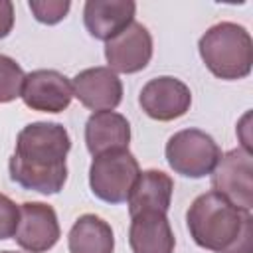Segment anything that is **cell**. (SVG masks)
<instances>
[{
    "label": "cell",
    "mask_w": 253,
    "mask_h": 253,
    "mask_svg": "<svg viewBox=\"0 0 253 253\" xmlns=\"http://www.w3.org/2000/svg\"><path fill=\"white\" fill-rule=\"evenodd\" d=\"M71 138L63 125L38 121L26 125L8 160L12 182L24 190L51 196L63 190L67 180V152Z\"/></svg>",
    "instance_id": "obj_1"
},
{
    "label": "cell",
    "mask_w": 253,
    "mask_h": 253,
    "mask_svg": "<svg viewBox=\"0 0 253 253\" xmlns=\"http://www.w3.org/2000/svg\"><path fill=\"white\" fill-rule=\"evenodd\" d=\"M190 237L213 253H253V215L213 190L200 194L186 211Z\"/></svg>",
    "instance_id": "obj_2"
},
{
    "label": "cell",
    "mask_w": 253,
    "mask_h": 253,
    "mask_svg": "<svg viewBox=\"0 0 253 253\" xmlns=\"http://www.w3.org/2000/svg\"><path fill=\"white\" fill-rule=\"evenodd\" d=\"M198 51L206 67L219 79H245L253 67V40L247 28L235 22H219L204 32Z\"/></svg>",
    "instance_id": "obj_3"
},
{
    "label": "cell",
    "mask_w": 253,
    "mask_h": 253,
    "mask_svg": "<svg viewBox=\"0 0 253 253\" xmlns=\"http://www.w3.org/2000/svg\"><path fill=\"white\" fill-rule=\"evenodd\" d=\"M140 174L138 160L128 148L109 150L93 156L89 166V186L95 198L107 204H123Z\"/></svg>",
    "instance_id": "obj_4"
},
{
    "label": "cell",
    "mask_w": 253,
    "mask_h": 253,
    "mask_svg": "<svg viewBox=\"0 0 253 253\" xmlns=\"http://www.w3.org/2000/svg\"><path fill=\"white\" fill-rule=\"evenodd\" d=\"M168 166L186 178H204L213 172L221 158L219 144L200 128L174 132L164 148Z\"/></svg>",
    "instance_id": "obj_5"
},
{
    "label": "cell",
    "mask_w": 253,
    "mask_h": 253,
    "mask_svg": "<svg viewBox=\"0 0 253 253\" xmlns=\"http://www.w3.org/2000/svg\"><path fill=\"white\" fill-rule=\"evenodd\" d=\"M211 188L239 210L253 208V158L245 148H233L221 154L211 172Z\"/></svg>",
    "instance_id": "obj_6"
},
{
    "label": "cell",
    "mask_w": 253,
    "mask_h": 253,
    "mask_svg": "<svg viewBox=\"0 0 253 253\" xmlns=\"http://www.w3.org/2000/svg\"><path fill=\"white\" fill-rule=\"evenodd\" d=\"M138 105L150 119L168 123L190 111L192 91L184 81L172 75H160L144 83L138 95Z\"/></svg>",
    "instance_id": "obj_7"
},
{
    "label": "cell",
    "mask_w": 253,
    "mask_h": 253,
    "mask_svg": "<svg viewBox=\"0 0 253 253\" xmlns=\"http://www.w3.org/2000/svg\"><path fill=\"white\" fill-rule=\"evenodd\" d=\"M61 229L57 213L49 204L24 202L20 206V221L14 233L16 243L28 253H45L59 241Z\"/></svg>",
    "instance_id": "obj_8"
},
{
    "label": "cell",
    "mask_w": 253,
    "mask_h": 253,
    "mask_svg": "<svg viewBox=\"0 0 253 253\" xmlns=\"http://www.w3.org/2000/svg\"><path fill=\"white\" fill-rule=\"evenodd\" d=\"M20 97L32 111L63 113L73 99V87L57 69H36L24 77Z\"/></svg>",
    "instance_id": "obj_9"
},
{
    "label": "cell",
    "mask_w": 253,
    "mask_h": 253,
    "mask_svg": "<svg viewBox=\"0 0 253 253\" xmlns=\"http://www.w3.org/2000/svg\"><path fill=\"white\" fill-rule=\"evenodd\" d=\"M152 36L146 26L132 22L113 40L105 42V59L115 73H138L152 59Z\"/></svg>",
    "instance_id": "obj_10"
},
{
    "label": "cell",
    "mask_w": 253,
    "mask_h": 253,
    "mask_svg": "<svg viewBox=\"0 0 253 253\" xmlns=\"http://www.w3.org/2000/svg\"><path fill=\"white\" fill-rule=\"evenodd\" d=\"M73 97L89 111H115L123 101V81L109 67H89L79 71L73 81Z\"/></svg>",
    "instance_id": "obj_11"
},
{
    "label": "cell",
    "mask_w": 253,
    "mask_h": 253,
    "mask_svg": "<svg viewBox=\"0 0 253 253\" xmlns=\"http://www.w3.org/2000/svg\"><path fill=\"white\" fill-rule=\"evenodd\" d=\"M134 12L136 4L132 0H87L83 24L95 40L109 42L134 22Z\"/></svg>",
    "instance_id": "obj_12"
},
{
    "label": "cell",
    "mask_w": 253,
    "mask_h": 253,
    "mask_svg": "<svg viewBox=\"0 0 253 253\" xmlns=\"http://www.w3.org/2000/svg\"><path fill=\"white\" fill-rule=\"evenodd\" d=\"M128 245L132 253H174L176 237L168 215L156 210L130 215Z\"/></svg>",
    "instance_id": "obj_13"
},
{
    "label": "cell",
    "mask_w": 253,
    "mask_h": 253,
    "mask_svg": "<svg viewBox=\"0 0 253 253\" xmlns=\"http://www.w3.org/2000/svg\"><path fill=\"white\" fill-rule=\"evenodd\" d=\"M130 123L117 111H97L85 123V146L93 156L128 148Z\"/></svg>",
    "instance_id": "obj_14"
},
{
    "label": "cell",
    "mask_w": 253,
    "mask_h": 253,
    "mask_svg": "<svg viewBox=\"0 0 253 253\" xmlns=\"http://www.w3.org/2000/svg\"><path fill=\"white\" fill-rule=\"evenodd\" d=\"M174 192V180L170 174L162 170H144L138 174L130 194H128V213L134 215L138 211L156 210V211H168Z\"/></svg>",
    "instance_id": "obj_15"
},
{
    "label": "cell",
    "mask_w": 253,
    "mask_h": 253,
    "mask_svg": "<svg viewBox=\"0 0 253 253\" xmlns=\"http://www.w3.org/2000/svg\"><path fill=\"white\" fill-rule=\"evenodd\" d=\"M67 249L69 253H113L115 233L103 217L83 213L67 233Z\"/></svg>",
    "instance_id": "obj_16"
},
{
    "label": "cell",
    "mask_w": 253,
    "mask_h": 253,
    "mask_svg": "<svg viewBox=\"0 0 253 253\" xmlns=\"http://www.w3.org/2000/svg\"><path fill=\"white\" fill-rule=\"evenodd\" d=\"M24 69L20 63L8 55L0 53V105L12 103L20 97L22 85H24Z\"/></svg>",
    "instance_id": "obj_17"
},
{
    "label": "cell",
    "mask_w": 253,
    "mask_h": 253,
    "mask_svg": "<svg viewBox=\"0 0 253 253\" xmlns=\"http://www.w3.org/2000/svg\"><path fill=\"white\" fill-rule=\"evenodd\" d=\"M28 6L40 24L53 26L67 16L71 2L69 0H30Z\"/></svg>",
    "instance_id": "obj_18"
},
{
    "label": "cell",
    "mask_w": 253,
    "mask_h": 253,
    "mask_svg": "<svg viewBox=\"0 0 253 253\" xmlns=\"http://www.w3.org/2000/svg\"><path fill=\"white\" fill-rule=\"evenodd\" d=\"M20 221V206H16L14 200L0 194V241L10 239L16 233Z\"/></svg>",
    "instance_id": "obj_19"
},
{
    "label": "cell",
    "mask_w": 253,
    "mask_h": 253,
    "mask_svg": "<svg viewBox=\"0 0 253 253\" xmlns=\"http://www.w3.org/2000/svg\"><path fill=\"white\" fill-rule=\"evenodd\" d=\"M14 28V4L10 0H0V40H4Z\"/></svg>",
    "instance_id": "obj_20"
},
{
    "label": "cell",
    "mask_w": 253,
    "mask_h": 253,
    "mask_svg": "<svg viewBox=\"0 0 253 253\" xmlns=\"http://www.w3.org/2000/svg\"><path fill=\"white\" fill-rule=\"evenodd\" d=\"M0 253H18V251H8V249H6V251H0Z\"/></svg>",
    "instance_id": "obj_21"
}]
</instances>
